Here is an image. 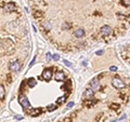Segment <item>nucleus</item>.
I'll list each match as a JSON object with an SVG mask.
<instances>
[{
    "instance_id": "obj_9",
    "label": "nucleus",
    "mask_w": 130,
    "mask_h": 122,
    "mask_svg": "<svg viewBox=\"0 0 130 122\" xmlns=\"http://www.w3.org/2000/svg\"><path fill=\"white\" fill-rule=\"evenodd\" d=\"M74 35L76 38H83L85 36V30L83 28H77V29L74 31Z\"/></svg>"
},
{
    "instance_id": "obj_3",
    "label": "nucleus",
    "mask_w": 130,
    "mask_h": 122,
    "mask_svg": "<svg viewBox=\"0 0 130 122\" xmlns=\"http://www.w3.org/2000/svg\"><path fill=\"white\" fill-rule=\"evenodd\" d=\"M90 89L94 92V91H98L100 89V80L98 79V78H93L91 80V82H90Z\"/></svg>"
},
{
    "instance_id": "obj_17",
    "label": "nucleus",
    "mask_w": 130,
    "mask_h": 122,
    "mask_svg": "<svg viewBox=\"0 0 130 122\" xmlns=\"http://www.w3.org/2000/svg\"><path fill=\"white\" fill-rule=\"evenodd\" d=\"M55 108H56V105H51V106L48 107V111H53Z\"/></svg>"
},
{
    "instance_id": "obj_5",
    "label": "nucleus",
    "mask_w": 130,
    "mask_h": 122,
    "mask_svg": "<svg viewBox=\"0 0 130 122\" xmlns=\"http://www.w3.org/2000/svg\"><path fill=\"white\" fill-rule=\"evenodd\" d=\"M9 68H10V70L11 71H19L20 70V68H21V64H20L18 60H13V62H11L10 65H9Z\"/></svg>"
},
{
    "instance_id": "obj_1",
    "label": "nucleus",
    "mask_w": 130,
    "mask_h": 122,
    "mask_svg": "<svg viewBox=\"0 0 130 122\" xmlns=\"http://www.w3.org/2000/svg\"><path fill=\"white\" fill-rule=\"evenodd\" d=\"M112 85L114 88H116V89H124L125 88V83H124V81L121 80L120 78H118V77H115L113 80H112Z\"/></svg>"
},
{
    "instance_id": "obj_21",
    "label": "nucleus",
    "mask_w": 130,
    "mask_h": 122,
    "mask_svg": "<svg viewBox=\"0 0 130 122\" xmlns=\"http://www.w3.org/2000/svg\"><path fill=\"white\" fill-rule=\"evenodd\" d=\"M64 65H66L67 67H72V64L68 62V60H66V59H64Z\"/></svg>"
},
{
    "instance_id": "obj_23",
    "label": "nucleus",
    "mask_w": 130,
    "mask_h": 122,
    "mask_svg": "<svg viewBox=\"0 0 130 122\" xmlns=\"http://www.w3.org/2000/svg\"><path fill=\"white\" fill-rule=\"evenodd\" d=\"M35 60H36V56H34V58H32V60H31V62H30V64H29V66H28V67H31L32 66V65H34L35 64Z\"/></svg>"
},
{
    "instance_id": "obj_22",
    "label": "nucleus",
    "mask_w": 130,
    "mask_h": 122,
    "mask_svg": "<svg viewBox=\"0 0 130 122\" xmlns=\"http://www.w3.org/2000/svg\"><path fill=\"white\" fill-rule=\"evenodd\" d=\"M109 70L111 71H117V67L116 66H111L109 67Z\"/></svg>"
},
{
    "instance_id": "obj_4",
    "label": "nucleus",
    "mask_w": 130,
    "mask_h": 122,
    "mask_svg": "<svg viewBox=\"0 0 130 122\" xmlns=\"http://www.w3.org/2000/svg\"><path fill=\"white\" fill-rule=\"evenodd\" d=\"M42 79L46 80V81H49L51 78H52V69L51 68H46L44 70L42 71Z\"/></svg>"
},
{
    "instance_id": "obj_15",
    "label": "nucleus",
    "mask_w": 130,
    "mask_h": 122,
    "mask_svg": "<svg viewBox=\"0 0 130 122\" xmlns=\"http://www.w3.org/2000/svg\"><path fill=\"white\" fill-rule=\"evenodd\" d=\"M121 3H123V6L128 7L130 6V0H121Z\"/></svg>"
},
{
    "instance_id": "obj_20",
    "label": "nucleus",
    "mask_w": 130,
    "mask_h": 122,
    "mask_svg": "<svg viewBox=\"0 0 130 122\" xmlns=\"http://www.w3.org/2000/svg\"><path fill=\"white\" fill-rule=\"evenodd\" d=\"M52 59L53 60H59L60 59V55L59 54H54L53 56H52Z\"/></svg>"
},
{
    "instance_id": "obj_19",
    "label": "nucleus",
    "mask_w": 130,
    "mask_h": 122,
    "mask_svg": "<svg viewBox=\"0 0 130 122\" xmlns=\"http://www.w3.org/2000/svg\"><path fill=\"white\" fill-rule=\"evenodd\" d=\"M111 108H112V109H115V110H116V109L119 108V105H118V104H112Z\"/></svg>"
},
{
    "instance_id": "obj_10",
    "label": "nucleus",
    "mask_w": 130,
    "mask_h": 122,
    "mask_svg": "<svg viewBox=\"0 0 130 122\" xmlns=\"http://www.w3.org/2000/svg\"><path fill=\"white\" fill-rule=\"evenodd\" d=\"M5 10L8 11V12H12L15 10V6L14 3H7V5L5 6Z\"/></svg>"
},
{
    "instance_id": "obj_16",
    "label": "nucleus",
    "mask_w": 130,
    "mask_h": 122,
    "mask_svg": "<svg viewBox=\"0 0 130 122\" xmlns=\"http://www.w3.org/2000/svg\"><path fill=\"white\" fill-rule=\"evenodd\" d=\"M46 59H47V62H51V59H52L51 53H47V54H46Z\"/></svg>"
},
{
    "instance_id": "obj_13",
    "label": "nucleus",
    "mask_w": 130,
    "mask_h": 122,
    "mask_svg": "<svg viewBox=\"0 0 130 122\" xmlns=\"http://www.w3.org/2000/svg\"><path fill=\"white\" fill-rule=\"evenodd\" d=\"M66 98H67V95H64L62 97H60V98H58V100H56V104H62V103H64V101L66 100Z\"/></svg>"
},
{
    "instance_id": "obj_8",
    "label": "nucleus",
    "mask_w": 130,
    "mask_h": 122,
    "mask_svg": "<svg viewBox=\"0 0 130 122\" xmlns=\"http://www.w3.org/2000/svg\"><path fill=\"white\" fill-rule=\"evenodd\" d=\"M54 79L56 81H64L65 80V74L63 71H56L54 75Z\"/></svg>"
},
{
    "instance_id": "obj_25",
    "label": "nucleus",
    "mask_w": 130,
    "mask_h": 122,
    "mask_svg": "<svg viewBox=\"0 0 130 122\" xmlns=\"http://www.w3.org/2000/svg\"><path fill=\"white\" fill-rule=\"evenodd\" d=\"M15 118H16V119H23L21 116H15Z\"/></svg>"
},
{
    "instance_id": "obj_24",
    "label": "nucleus",
    "mask_w": 130,
    "mask_h": 122,
    "mask_svg": "<svg viewBox=\"0 0 130 122\" xmlns=\"http://www.w3.org/2000/svg\"><path fill=\"white\" fill-rule=\"evenodd\" d=\"M103 53H104V51H103V50H99V51H96V52H95V54H96V55H102Z\"/></svg>"
},
{
    "instance_id": "obj_2",
    "label": "nucleus",
    "mask_w": 130,
    "mask_h": 122,
    "mask_svg": "<svg viewBox=\"0 0 130 122\" xmlns=\"http://www.w3.org/2000/svg\"><path fill=\"white\" fill-rule=\"evenodd\" d=\"M19 101H20V104L22 105V107H23L24 109H28V108L30 107V103H29V100H28V98H27L26 96L22 95V96L19 98Z\"/></svg>"
},
{
    "instance_id": "obj_7",
    "label": "nucleus",
    "mask_w": 130,
    "mask_h": 122,
    "mask_svg": "<svg viewBox=\"0 0 130 122\" xmlns=\"http://www.w3.org/2000/svg\"><path fill=\"white\" fill-rule=\"evenodd\" d=\"M93 96H94V92H93L91 89H87V90L85 91V93H84V97L86 99H92Z\"/></svg>"
},
{
    "instance_id": "obj_6",
    "label": "nucleus",
    "mask_w": 130,
    "mask_h": 122,
    "mask_svg": "<svg viewBox=\"0 0 130 122\" xmlns=\"http://www.w3.org/2000/svg\"><path fill=\"white\" fill-rule=\"evenodd\" d=\"M100 32L103 36H109V35L112 34V28L109 27V26H107V25H104L103 27H101Z\"/></svg>"
},
{
    "instance_id": "obj_12",
    "label": "nucleus",
    "mask_w": 130,
    "mask_h": 122,
    "mask_svg": "<svg viewBox=\"0 0 130 122\" xmlns=\"http://www.w3.org/2000/svg\"><path fill=\"white\" fill-rule=\"evenodd\" d=\"M27 84L29 88H34V87H36V84H37V81H36L34 78H29L27 81Z\"/></svg>"
},
{
    "instance_id": "obj_18",
    "label": "nucleus",
    "mask_w": 130,
    "mask_h": 122,
    "mask_svg": "<svg viewBox=\"0 0 130 122\" xmlns=\"http://www.w3.org/2000/svg\"><path fill=\"white\" fill-rule=\"evenodd\" d=\"M74 105H75V104H74V101H70V103L67 104L66 108H67V109H70V108H72V107H74Z\"/></svg>"
},
{
    "instance_id": "obj_11",
    "label": "nucleus",
    "mask_w": 130,
    "mask_h": 122,
    "mask_svg": "<svg viewBox=\"0 0 130 122\" xmlns=\"http://www.w3.org/2000/svg\"><path fill=\"white\" fill-rule=\"evenodd\" d=\"M41 112H42V109L41 108H36V109H32L31 112H30V115L32 117H36V116H39Z\"/></svg>"
},
{
    "instance_id": "obj_14",
    "label": "nucleus",
    "mask_w": 130,
    "mask_h": 122,
    "mask_svg": "<svg viewBox=\"0 0 130 122\" xmlns=\"http://www.w3.org/2000/svg\"><path fill=\"white\" fill-rule=\"evenodd\" d=\"M3 96H5V88L0 84V98H3Z\"/></svg>"
},
{
    "instance_id": "obj_26",
    "label": "nucleus",
    "mask_w": 130,
    "mask_h": 122,
    "mask_svg": "<svg viewBox=\"0 0 130 122\" xmlns=\"http://www.w3.org/2000/svg\"><path fill=\"white\" fill-rule=\"evenodd\" d=\"M111 122H116V120H113V121H111Z\"/></svg>"
}]
</instances>
